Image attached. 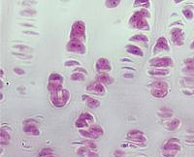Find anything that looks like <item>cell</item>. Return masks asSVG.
Wrapping results in <instances>:
<instances>
[{
  "label": "cell",
  "mask_w": 194,
  "mask_h": 157,
  "mask_svg": "<svg viewBox=\"0 0 194 157\" xmlns=\"http://www.w3.org/2000/svg\"><path fill=\"white\" fill-rule=\"evenodd\" d=\"M148 73L152 76H166L169 74L167 69H152L148 71Z\"/></svg>",
  "instance_id": "cell-25"
},
{
  "label": "cell",
  "mask_w": 194,
  "mask_h": 157,
  "mask_svg": "<svg viewBox=\"0 0 194 157\" xmlns=\"http://www.w3.org/2000/svg\"><path fill=\"white\" fill-rule=\"evenodd\" d=\"M183 15H185V17L187 19H192V17H193V13H192V11H190V10H187V9H185L183 11Z\"/></svg>",
  "instance_id": "cell-32"
},
{
  "label": "cell",
  "mask_w": 194,
  "mask_h": 157,
  "mask_svg": "<svg viewBox=\"0 0 194 157\" xmlns=\"http://www.w3.org/2000/svg\"><path fill=\"white\" fill-rule=\"evenodd\" d=\"M70 78L71 81H84L85 80V75H84L83 73L75 72L70 76Z\"/></svg>",
  "instance_id": "cell-26"
},
{
  "label": "cell",
  "mask_w": 194,
  "mask_h": 157,
  "mask_svg": "<svg viewBox=\"0 0 194 157\" xmlns=\"http://www.w3.org/2000/svg\"><path fill=\"white\" fill-rule=\"evenodd\" d=\"M150 64L155 69H163L165 67H172L174 61L170 57H156L150 60Z\"/></svg>",
  "instance_id": "cell-8"
},
{
  "label": "cell",
  "mask_w": 194,
  "mask_h": 157,
  "mask_svg": "<svg viewBox=\"0 0 194 157\" xmlns=\"http://www.w3.org/2000/svg\"><path fill=\"white\" fill-rule=\"evenodd\" d=\"M127 139L134 143H145V134L140 130H131L127 133Z\"/></svg>",
  "instance_id": "cell-10"
},
{
  "label": "cell",
  "mask_w": 194,
  "mask_h": 157,
  "mask_svg": "<svg viewBox=\"0 0 194 157\" xmlns=\"http://www.w3.org/2000/svg\"><path fill=\"white\" fill-rule=\"evenodd\" d=\"M162 50H169V46H168L167 40L165 37H160L155 43L154 48V54H157V52H162Z\"/></svg>",
  "instance_id": "cell-14"
},
{
  "label": "cell",
  "mask_w": 194,
  "mask_h": 157,
  "mask_svg": "<svg viewBox=\"0 0 194 157\" xmlns=\"http://www.w3.org/2000/svg\"><path fill=\"white\" fill-rule=\"evenodd\" d=\"M114 155L116 157H125V153L122 150H116L114 153Z\"/></svg>",
  "instance_id": "cell-35"
},
{
  "label": "cell",
  "mask_w": 194,
  "mask_h": 157,
  "mask_svg": "<svg viewBox=\"0 0 194 157\" xmlns=\"http://www.w3.org/2000/svg\"><path fill=\"white\" fill-rule=\"evenodd\" d=\"M75 65H80V63L75 60H69L65 62V66H75Z\"/></svg>",
  "instance_id": "cell-34"
},
{
  "label": "cell",
  "mask_w": 194,
  "mask_h": 157,
  "mask_svg": "<svg viewBox=\"0 0 194 157\" xmlns=\"http://www.w3.org/2000/svg\"><path fill=\"white\" fill-rule=\"evenodd\" d=\"M14 71H15V73H17L18 75H24V73H25V72H24V70L20 69V68H15Z\"/></svg>",
  "instance_id": "cell-37"
},
{
  "label": "cell",
  "mask_w": 194,
  "mask_h": 157,
  "mask_svg": "<svg viewBox=\"0 0 194 157\" xmlns=\"http://www.w3.org/2000/svg\"><path fill=\"white\" fill-rule=\"evenodd\" d=\"M75 72H81V73L83 72V74H88V71H86V69H84V68H80V67L76 68Z\"/></svg>",
  "instance_id": "cell-38"
},
{
  "label": "cell",
  "mask_w": 194,
  "mask_h": 157,
  "mask_svg": "<svg viewBox=\"0 0 194 157\" xmlns=\"http://www.w3.org/2000/svg\"><path fill=\"white\" fill-rule=\"evenodd\" d=\"M77 154L81 157H99L96 151L91 150L85 146H81L77 149Z\"/></svg>",
  "instance_id": "cell-15"
},
{
  "label": "cell",
  "mask_w": 194,
  "mask_h": 157,
  "mask_svg": "<svg viewBox=\"0 0 194 157\" xmlns=\"http://www.w3.org/2000/svg\"><path fill=\"white\" fill-rule=\"evenodd\" d=\"M180 123L181 121L179 118H173V119H171L170 121H168V122L165 124L166 129H168V130L170 131L176 130V129H178V127L180 126Z\"/></svg>",
  "instance_id": "cell-20"
},
{
  "label": "cell",
  "mask_w": 194,
  "mask_h": 157,
  "mask_svg": "<svg viewBox=\"0 0 194 157\" xmlns=\"http://www.w3.org/2000/svg\"><path fill=\"white\" fill-rule=\"evenodd\" d=\"M61 89H63L62 85H61V83H49V85H48V90H49V92H50V93L57 92V91H59Z\"/></svg>",
  "instance_id": "cell-22"
},
{
  "label": "cell",
  "mask_w": 194,
  "mask_h": 157,
  "mask_svg": "<svg viewBox=\"0 0 194 157\" xmlns=\"http://www.w3.org/2000/svg\"><path fill=\"white\" fill-rule=\"evenodd\" d=\"M163 150H171V151H180L181 150V146L179 145V141L171 139L167 143L163 146Z\"/></svg>",
  "instance_id": "cell-16"
},
{
  "label": "cell",
  "mask_w": 194,
  "mask_h": 157,
  "mask_svg": "<svg viewBox=\"0 0 194 157\" xmlns=\"http://www.w3.org/2000/svg\"><path fill=\"white\" fill-rule=\"evenodd\" d=\"M150 17V14L147 9H141L136 11L131 16L129 19V23L134 28L138 29H149V23L147 19Z\"/></svg>",
  "instance_id": "cell-1"
},
{
  "label": "cell",
  "mask_w": 194,
  "mask_h": 157,
  "mask_svg": "<svg viewBox=\"0 0 194 157\" xmlns=\"http://www.w3.org/2000/svg\"><path fill=\"white\" fill-rule=\"evenodd\" d=\"M190 48H191V49H194V41L192 42V44H191V46H190Z\"/></svg>",
  "instance_id": "cell-39"
},
{
  "label": "cell",
  "mask_w": 194,
  "mask_h": 157,
  "mask_svg": "<svg viewBox=\"0 0 194 157\" xmlns=\"http://www.w3.org/2000/svg\"><path fill=\"white\" fill-rule=\"evenodd\" d=\"M171 39H172L173 43L176 46H182L183 45V31L181 28H174L171 31Z\"/></svg>",
  "instance_id": "cell-11"
},
{
  "label": "cell",
  "mask_w": 194,
  "mask_h": 157,
  "mask_svg": "<svg viewBox=\"0 0 194 157\" xmlns=\"http://www.w3.org/2000/svg\"><path fill=\"white\" fill-rule=\"evenodd\" d=\"M126 52H129V54H131L138 55V56H143V55H144L143 50L140 49L139 47L134 46V45H128V46H127V47H126Z\"/></svg>",
  "instance_id": "cell-19"
},
{
  "label": "cell",
  "mask_w": 194,
  "mask_h": 157,
  "mask_svg": "<svg viewBox=\"0 0 194 157\" xmlns=\"http://www.w3.org/2000/svg\"><path fill=\"white\" fill-rule=\"evenodd\" d=\"M49 83H57L62 85L63 78L62 76L57 74V73H53V74H51V76L49 77Z\"/></svg>",
  "instance_id": "cell-23"
},
{
  "label": "cell",
  "mask_w": 194,
  "mask_h": 157,
  "mask_svg": "<svg viewBox=\"0 0 194 157\" xmlns=\"http://www.w3.org/2000/svg\"><path fill=\"white\" fill-rule=\"evenodd\" d=\"M178 151H171V150H163L162 155L164 157H176Z\"/></svg>",
  "instance_id": "cell-31"
},
{
  "label": "cell",
  "mask_w": 194,
  "mask_h": 157,
  "mask_svg": "<svg viewBox=\"0 0 194 157\" xmlns=\"http://www.w3.org/2000/svg\"><path fill=\"white\" fill-rule=\"evenodd\" d=\"M96 82L101 83L102 85H111V83H114V78L108 73H103V74H99L97 76Z\"/></svg>",
  "instance_id": "cell-17"
},
{
  "label": "cell",
  "mask_w": 194,
  "mask_h": 157,
  "mask_svg": "<svg viewBox=\"0 0 194 157\" xmlns=\"http://www.w3.org/2000/svg\"><path fill=\"white\" fill-rule=\"evenodd\" d=\"M150 93L155 98H163L168 93V85L167 83L162 81H155L150 85Z\"/></svg>",
  "instance_id": "cell-4"
},
{
  "label": "cell",
  "mask_w": 194,
  "mask_h": 157,
  "mask_svg": "<svg viewBox=\"0 0 194 157\" xmlns=\"http://www.w3.org/2000/svg\"><path fill=\"white\" fill-rule=\"evenodd\" d=\"M79 133L86 139H97L104 134V131L99 125H90L88 128L80 129Z\"/></svg>",
  "instance_id": "cell-5"
},
{
  "label": "cell",
  "mask_w": 194,
  "mask_h": 157,
  "mask_svg": "<svg viewBox=\"0 0 194 157\" xmlns=\"http://www.w3.org/2000/svg\"><path fill=\"white\" fill-rule=\"evenodd\" d=\"M83 145L86 146V148H88L89 149H91V150H94V151L97 150V146L95 145V143H93V142H91V141L83 142Z\"/></svg>",
  "instance_id": "cell-27"
},
{
  "label": "cell",
  "mask_w": 194,
  "mask_h": 157,
  "mask_svg": "<svg viewBox=\"0 0 194 157\" xmlns=\"http://www.w3.org/2000/svg\"><path fill=\"white\" fill-rule=\"evenodd\" d=\"M24 132L27 135H31V136H39L40 135V131L38 129V123L37 121H35L34 119L28 118V119H25L24 121Z\"/></svg>",
  "instance_id": "cell-6"
},
{
  "label": "cell",
  "mask_w": 194,
  "mask_h": 157,
  "mask_svg": "<svg viewBox=\"0 0 194 157\" xmlns=\"http://www.w3.org/2000/svg\"><path fill=\"white\" fill-rule=\"evenodd\" d=\"M193 58H194V57H193Z\"/></svg>",
  "instance_id": "cell-41"
},
{
  "label": "cell",
  "mask_w": 194,
  "mask_h": 157,
  "mask_svg": "<svg viewBox=\"0 0 194 157\" xmlns=\"http://www.w3.org/2000/svg\"><path fill=\"white\" fill-rule=\"evenodd\" d=\"M83 99L86 102V106H88V108L95 109V108H98L99 106H100V102H99V101L97 100V99H95V98L90 97V96L83 95Z\"/></svg>",
  "instance_id": "cell-18"
},
{
  "label": "cell",
  "mask_w": 194,
  "mask_h": 157,
  "mask_svg": "<svg viewBox=\"0 0 194 157\" xmlns=\"http://www.w3.org/2000/svg\"><path fill=\"white\" fill-rule=\"evenodd\" d=\"M53 154V150L51 148H44L39 152V157H45V156H49Z\"/></svg>",
  "instance_id": "cell-29"
},
{
  "label": "cell",
  "mask_w": 194,
  "mask_h": 157,
  "mask_svg": "<svg viewBox=\"0 0 194 157\" xmlns=\"http://www.w3.org/2000/svg\"><path fill=\"white\" fill-rule=\"evenodd\" d=\"M183 72L185 73L186 75H191V76H194V69H189V68H185V69L183 70Z\"/></svg>",
  "instance_id": "cell-36"
},
{
  "label": "cell",
  "mask_w": 194,
  "mask_h": 157,
  "mask_svg": "<svg viewBox=\"0 0 194 157\" xmlns=\"http://www.w3.org/2000/svg\"><path fill=\"white\" fill-rule=\"evenodd\" d=\"M119 3H121L119 0H109V1L105 2V5L108 8H115V7H117Z\"/></svg>",
  "instance_id": "cell-28"
},
{
  "label": "cell",
  "mask_w": 194,
  "mask_h": 157,
  "mask_svg": "<svg viewBox=\"0 0 194 157\" xmlns=\"http://www.w3.org/2000/svg\"><path fill=\"white\" fill-rule=\"evenodd\" d=\"M130 41L147 44V43L149 42V38L144 34H136V35H134V36H132L131 38H130Z\"/></svg>",
  "instance_id": "cell-21"
},
{
  "label": "cell",
  "mask_w": 194,
  "mask_h": 157,
  "mask_svg": "<svg viewBox=\"0 0 194 157\" xmlns=\"http://www.w3.org/2000/svg\"><path fill=\"white\" fill-rule=\"evenodd\" d=\"M71 40H78V41L84 42L86 39V25L83 21H76L72 25L70 33Z\"/></svg>",
  "instance_id": "cell-3"
},
{
  "label": "cell",
  "mask_w": 194,
  "mask_h": 157,
  "mask_svg": "<svg viewBox=\"0 0 194 157\" xmlns=\"http://www.w3.org/2000/svg\"><path fill=\"white\" fill-rule=\"evenodd\" d=\"M185 65L186 68L194 69V58H187L185 60Z\"/></svg>",
  "instance_id": "cell-30"
},
{
  "label": "cell",
  "mask_w": 194,
  "mask_h": 157,
  "mask_svg": "<svg viewBox=\"0 0 194 157\" xmlns=\"http://www.w3.org/2000/svg\"><path fill=\"white\" fill-rule=\"evenodd\" d=\"M94 120V117L91 113H83L80 116L78 117V119L76 120L75 125L76 127H78L79 129H86V127H89L92 123V121Z\"/></svg>",
  "instance_id": "cell-7"
},
{
  "label": "cell",
  "mask_w": 194,
  "mask_h": 157,
  "mask_svg": "<svg viewBox=\"0 0 194 157\" xmlns=\"http://www.w3.org/2000/svg\"><path fill=\"white\" fill-rule=\"evenodd\" d=\"M96 70L98 71L99 74H103V73H107L112 70V66L110 64L109 60L105 57H102L98 59L96 62Z\"/></svg>",
  "instance_id": "cell-12"
},
{
  "label": "cell",
  "mask_w": 194,
  "mask_h": 157,
  "mask_svg": "<svg viewBox=\"0 0 194 157\" xmlns=\"http://www.w3.org/2000/svg\"><path fill=\"white\" fill-rule=\"evenodd\" d=\"M70 94L67 89H61L57 92L51 93V101L53 104V106L57 108H62L68 103Z\"/></svg>",
  "instance_id": "cell-2"
},
{
  "label": "cell",
  "mask_w": 194,
  "mask_h": 157,
  "mask_svg": "<svg viewBox=\"0 0 194 157\" xmlns=\"http://www.w3.org/2000/svg\"><path fill=\"white\" fill-rule=\"evenodd\" d=\"M45 157H55V156H53V155H49V156H45Z\"/></svg>",
  "instance_id": "cell-40"
},
{
  "label": "cell",
  "mask_w": 194,
  "mask_h": 157,
  "mask_svg": "<svg viewBox=\"0 0 194 157\" xmlns=\"http://www.w3.org/2000/svg\"><path fill=\"white\" fill-rule=\"evenodd\" d=\"M86 90L89 91V92L94 93V94L100 95V96L103 95L104 93H105V91H106L104 85H102V83H99V82H94L92 83H90L89 85H88Z\"/></svg>",
  "instance_id": "cell-13"
},
{
  "label": "cell",
  "mask_w": 194,
  "mask_h": 157,
  "mask_svg": "<svg viewBox=\"0 0 194 157\" xmlns=\"http://www.w3.org/2000/svg\"><path fill=\"white\" fill-rule=\"evenodd\" d=\"M134 6H144V7H150V1H135Z\"/></svg>",
  "instance_id": "cell-33"
},
{
  "label": "cell",
  "mask_w": 194,
  "mask_h": 157,
  "mask_svg": "<svg viewBox=\"0 0 194 157\" xmlns=\"http://www.w3.org/2000/svg\"><path fill=\"white\" fill-rule=\"evenodd\" d=\"M11 140V136L9 135V133H7L6 131L1 129V135H0V142L1 145H8Z\"/></svg>",
  "instance_id": "cell-24"
},
{
  "label": "cell",
  "mask_w": 194,
  "mask_h": 157,
  "mask_svg": "<svg viewBox=\"0 0 194 157\" xmlns=\"http://www.w3.org/2000/svg\"><path fill=\"white\" fill-rule=\"evenodd\" d=\"M67 50L71 52H77V54H84L86 52V47L83 42L78 41V40H70L68 42L67 46Z\"/></svg>",
  "instance_id": "cell-9"
}]
</instances>
